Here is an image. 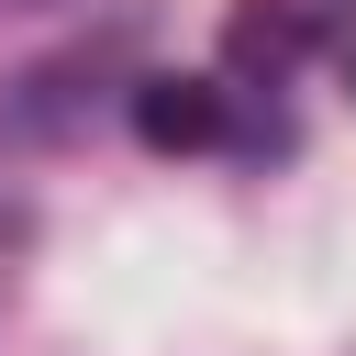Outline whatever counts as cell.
<instances>
[{"instance_id": "obj_1", "label": "cell", "mask_w": 356, "mask_h": 356, "mask_svg": "<svg viewBox=\"0 0 356 356\" xmlns=\"http://www.w3.org/2000/svg\"><path fill=\"white\" fill-rule=\"evenodd\" d=\"M134 134L156 156H200V145H222V89L211 78H145L134 89Z\"/></svg>"}, {"instance_id": "obj_2", "label": "cell", "mask_w": 356, "mask_h": 356, "mask_svg": "<svg viewBox=\"0 0 356 356\" xmlns=\"http://www.w3.org/2000/svg\"><path fill=\"white\" fill-rule=\"evenodd\" d=\"M289 44H300L289 11H245V22H234V56H289Z\"/></svg>"}, {"instance_id": "obj_3", "label": "cell", "mask_w": 356, "mask_h": 356, "mask_svg": "<svg viewBox=\"0 0 356 356\" xmlns=\"http://www.w3.org/2000/svg\"><path fill=\"white\" fill-rule=\"evenodd\" d=\"M0 11H56V0H0Z\"/></svg>"}]
</instances>
